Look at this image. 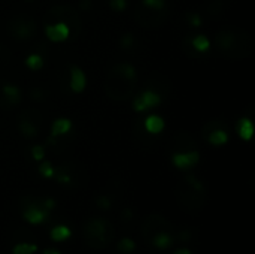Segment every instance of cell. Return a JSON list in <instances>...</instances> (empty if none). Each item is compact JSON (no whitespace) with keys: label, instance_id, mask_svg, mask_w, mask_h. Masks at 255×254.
Returning <instances> with one entry per match:
<instances>
[{"label":"cell","instance_id":"obj_1","mask_svg":"<svg viewBox=\"0 0 255 254\" xmlns=\"http://www.w3.org/2000/svg\"><path fill=\"white\" fill-rule=\"evenodd\" d=\"M137 75L130 63H115L106 73L103 88L106 96L114 102H124L130 99L136 90Z\"/></svg>","mask_w":255,"mask_h":254},{"label":"cell","instance_id":"obj_2","mask_svg":"<svg viewBox=\"0 0 255 254\" xmlns=\"http://www.w3.org/2000/svg\"><path fill=\"white\" fill-rule=\"evenodd\" d=\"M215 48L229 60H244L253 55L254 40L253 37L238 27L223 28L215 33Z\"/></svg>","mask_w":255,"mask_h":254},{"label":"cell","instance_id":"obj_3","mask_svg":"<svg viewBox=\"0 0 255 254\" xmlns=\"http://www.w3.org/2000/svg\"><path fill=\"white\" fill-rule=\"evenodd\" d=\"M176 202L181 210L196 216L206 205V189L205 184L196 175H187L175 187Z\"/></svg>","mask_w":255,"mask_h":254},{"label":"cell","instance_id":"obj_4","mask_svg":"<svg viewBox=\"0 0 255 254\" xmlns=\"http://www.w3.org/2000/svg\"><path fill=\"white\" fill-rule=\"evenodd\" d=\"M84 241L91 249H106L114 240L112 225L102 217L90 219L82 228Z\"/></svg>","mask_w":255,"mask_h":254},{"label":"cell","instance_id":"obj_5","mask_svg":"<svg viewBox=\"0 0 255 254\" xmlns=\"http://www.w3.org/2000/svg\"><path fill=\"white\" fill-rule=\"evenodd\" d=\"M54 22H63L70 28V34L73 33L75 36L79 34L82 28V21L79 13L69 4H55L51 9L46 10L43 15V24H54Z\"/></svg>","mask_w":255,"mask_h":254},{"label":"cell","instance_id":"obj_6","mask_svg":"<svg viewBox=\"0 0 255 254\" xmlns=\"http://www.w3.org/2000/svg\"><path fill=\"white\" fill-rule=\"evenodd\" d=\"M169 18V9L161 7V9H152L145 4H139L134 10V19L137 21L139 25L146 27V28H155L161 27Z\"/></svg>","mask_w":255,"mask_h":254},{"label":"cell","instance_id":"obj_7","mask_svg":"<svg viewBox=\"0 0 255 254\" xmlns=\"http://www.w3.org/2000/svg\"><path fill=\"white\" fill-rule=\"evenodd\" d=\"M6 30H7V33H9V36L12 39H15V40H27V39H31L36 34L37 24L31 16L16 15L7 22Z\"/></svg>","mask_w":255,"mask_h":254},{"label":"cell","instance_id":"obj_8","mask_svg":"<svg viewBox=\"0 0 255 254\" xmlns=\"http://www.w3.org/2000/svg\"><path fill=\"white\" fill-rule=\"evenodd\" d=\"M42 114L34 109H25L21 115H19V121H18V129L21 132V135L27 139H34L39 135V130L42 127Z\"/></svg>","mask_w":255,"mask_h":254},{"label":"cell","instance_id":"obj_9","mask_svg":"<svg viewBox=\"0 0 255 254\" xmlns=\"http://www.w3.org/2000/svg\"><path fill=\"white\" fill-rule=\"evenodd\" d=\"M172 231H173L172 222L160 213H152V214L146 216V219L143 220L142 228H140L142 235L148 240H151L154 235H157L160 232H172Z\"/></svg>","mask_w":255,"mask_h":254},{"label":"cell","instance_id":"obj_10","mask_svg":"<svg viewBox=\"0 0 255 254\" xmlns=\"http://www.w3.org/2000/svg\"><path fill=\"white\" fill-rule=\"evenodd\" d=\"M48 217V210L43 208V204L34 201L33 198H25L24 205V219L31 225H39Z\"/></svg>","mask_w":255,"mask_h":254},{"label":"cell","instance_id":"obj_11","mask_svg":"<svg viewBox=\"0 0 255 254\" xmlns=\"http://www.w3.org/2000/svg\"><path fill=\"white\" fill-rule=\"evenodd\" d=\"M161 96L158 93H155L154 90H145L142 94H139L134 100H133V108L137 112H143L148 108H155L161 103Z\"/></svg>","mask_w":255,"mask_h":254},{"label":"cell","instance_id":"obj_12","mask_svg":"<svg viewBox=\"0 0 255 254\" xmlns=\"http://www.w3.org/2000/svg\"><path fill=\"white\" fill-rule=\"evenodd\" d=\"M200 160V154L197 150L193 151H185V153H175L172 156V162L176 168L179 169H190L196 166Z\"/></svg>","mask_w":255,"mask_h":254},{"label":"cell","instance_id":"obj_13","mask_svg":"<svg viewBox=\"0 0 255 254\" xmlns=\"http://www.w3.org/2000/svg\"><path fill=\"white\" fill-rule=\"evenodd\" d=\"M172 145L176 150V153H185L196 150V139L188 132H178L172 138Z\"/></svg>","mask_w":255,"mask_h":254},{"label":"cell","instance_id":"obj_14","mask_svg":"<svg viewBox=\"0 0 255 254\" xmlns=\"http://www.w3.org/2000/svg\"><path fill=\"white\" fill-rule=\"evenodd\" d=\"M45 34L52 42H63L70 36V28L63 22H54L45 25Z\"/></svg>","mask_w":255,"mask_h":254},{"label":"cell","instance_id":"obj_15","mask_svg":"<svg viewBox=\"0 0 255 254\" xmlns=\"http://www.w3.org/2000/svg\"><path fill=\"white\" fill-rule=\"evenodd\" d=\"M87 85L85 73L78 66H70V88L75 93H82Z\"/></svg>","mask_w":255,"mask_h":254},{"label":"cell","instance_id":"obj_16","mask_svg":"<svg viewBox=\"0 0 255 254\" xmlns=\"http://www.w3.org/2000/svg\"><path fill=\"white\" fill-rule=\"evenodd\" d=\"M149 84V90H154L155 93H158L163 97H166L170 91V84L163 78V76H158V75H152L148 81Z\"/></svg>","mask_w":255,"mask_h":254},{"label":"cell","instance_id":"obj_17","mask_svg":"<svg viewBox=\"0 0 255 254\" xmlns=\"http://www.w3.org/2000/svg\"><path fill=\"white\" fill-rule=\"evenodd\" d=\"M1 93H3V99L7 106H13L21 102V91L16 85L7 84L1 88Z\"/></svg>","mask_w":255,"mask_h":254},{"label":"cell","instance_id":"obj_18","mask_svg":"<svg viewBox=\"0 0 255 254\" xmlns=\"http://www.w3.org/2000/svg\"><path fill=\"white\" fill-rule=\"evenodd\" d=\"M145 129H146V132L151 133V135L161 133L163 129H164V120H163L160 115H149V117L145 120Z\"/></svg>","mask_w":255,"mask_h":254},{"label":"cell","instance_id":"obj_19","mask_svg":"<svg viewBox=\"0 0 255 254\" xmlns=\"http://www.w3.org/2000/svg\"><path fill=\"white\" fill-rule=\"evenodd\" d=\"M238 133L244 141H250L254 136V124L250 118H241L238 121Z\"/></svg>","mask_w":255,"mask_h":254},{"label":"cell","instance_id":"obj_20","mask_svg":"<svg viewBox=\"0 0 255 254\" xmlns=\"http://www.w3.org/2000/svg\"><path fill=\"white\" fill-rule=\"evenodd\" d=\"M70 129H72V121L69 118H57L51 127V135L57 138V136L66 135Z\"/></svg>","mask_w":255,"mask_h":254},{"label":"cell","instance_id":"obj_21","mask_svg":"<svg viewBox=\"0 0 255 254\" xmlns=\"http://www.w3.org/2000/svg\"><path fill=\"white\" fill-rule=\"evenodd\" d=\"M151 240H152L154 247H157L160 250H166L173 244V238H172L170 232H160V234L154 235Z\"/></svg>","mask_w":255,"mask_h":254},{"label":"cell","instance_id":"obj_22","mask_svg":"<svg viewBox=\"0 0 255 254\" xmlns=\"http://www.w3.org/2000/svg\"><path fill=\"white\" fill-rule=\"evenodd\" d=\"M224 9H226V0H206L205 3V10L211 16L223 15Z\"/></svg>","mask_w":255,"mask_h":254},{"label":"cell","instance_id":"obj_23","mask_svg":"<svg viewBox=\"0 0 255 254\" xmlns=\"http://www.w3.org/2000/svg\"><path fill=\"white\" fill-rule=\"evenodd\" d=\"M206 141H209L212 145H224L229 141L227 130L226 129H217L206 136Z\"/></svg>","mask_w":255,"mask_h":254},{"label":"cell","instance_id":"obj_24","mask_svg":"<svg viewBox=\"0 0 255 254\" xmlns=\"http://www.w3.org/2000/svg\"><path fill=\"white\" fill-rule=\"evenodd\" d=\"M191 43L194 46L196 51H199L200 54H205L206 51H209V46H211V42L206 36L203 34H199V36H193L191 39Z\"/></svg>","mask_w":255,"mask_h":254},{"label":"cell","instance_id":"obj_25","mask_svg":"<svg viewBox=\"0 0 255 254\" xmlns=\"http://www.w3.org/2000/svg\"><path fill=\"white\" fill-rule=\"evenodd\" d=\"M224 127H226V121H223V120H211V121H208V123L203 126V129H202L203 138L206 139V136H208L211 132H214V130H217V129H224Z\"/></svg>","mask_w":255,"mask_h":254},{"label":"cell","instance_id":"obj_26","mask_svg":"<svg viewBox=\"0 0 255 254\" xmlns=\"http://www.w3.org/2000/svg\"><path fill=\"white\" fill-rule=\"evenodd\" d=\"M70 237V231H69V228H66V226H57V228H54L52 231H51V238L54 240V241H64V240H67Z\"/></svg>","mask_w":255,"mask_h":254},{"label":"cell","instance_id":"obj_27","mask_svg":"<svg viewBox=\"0 0 255 254\" xmlns=\"http://www.w3.org/2000/svg\"><path fill=\"white\" fill-rule=\"evenodd\" d=\"M118 252L123 254H130L136 250V243L131 240V238H123L120 243H118Z\"/></svg>","mask_w":255,"mask_h":254},{"label":"cell","instance_id":"obj_28","mask_svg":"<svg viewBox=\"0 0 255 254\" xmlns=\"http://www.w3.org/2000/svg\"><path fill=\"white\" fill-rule=\"evenodd\" d=\"M37 250L36 244H28V243H22V244H16L12 250L13 254H33Z\"/></svg>","mask_w":255,"mask_h":254},{"label":"cell","instance_id":"obj_29","mask_svg":"<svg viewBox=\"0 0 255 254\" xmlns=\"http://www.w3.org/2000/svg\"><path fill=\"white\" fill-rule=\"evenodd\" d=\"M191 39H193V36H187L185 39H184V52L190 57V58H200V52L199 51H196L194 49V46H193V43H191Z\"/></svg>","mask_w":255,"mask_h":254},{"label":"cell","instance_id":"obj_30","mask_svg":"<svg viewBox=\"0 0 255 254\" xmlns=\"http://www.w3.org/2000/svg\"><path fill=\"white\" fill-rule=\"evenodd\" d=\"M25 64H27L31 70H39V69L43 66V58H42L39 54H31V55L27 57Z\"/></svg>","mask_w":255,"mask_h":254},{"label":"cell","instance_id":"obj_31","mask_svg":"<svg viewBox=\"0 0 255 254\" xmlns=\"http://www.w3.org/2000/svg\"><path fill=\"white\" fill-rule=\"evenodd\" d=\"M134 45V34L133 33H126L120 37V46L123 49H130Z\"/></svg>","mask_w":255,"mask_h":254},{"label":"cell","instance_id":"obj_32","mask_svg":"<svg viewBox=\"0 0 255 254\" xmlns=\"http://www.w3.org/2000/svg\"><path fill=\"white\" fill-rule=\"evenodd\" d=\"M39 172L45 177V178H52L54 177V168L49 162H42L40 166H39Z\"/></svg>","mask_w":255,"mask_h":254},{"label":"cell","instance_id":"obj_33","mask_svg":"<svg viewBox=\"0 0 255 254\" xmlns=\"http://www.w3.org/2000/svg\"><path fill=\"white\" fill-rule=\"evenodd\" d=\"M54 177H55V180H57L60 184H69V183L72 181V177H70L64 169L55 171V172H54Z\"/></svg>","mask_w":255,"mask_h":254},{"label":"cell","instance_id":"obj_34","mask_svg":"<svg viewBox=\"0 0 255 254\" xmlns=\"http://www.w3.org/2000/svg\"><path fill=\"white\" fill-rule=\"evenodd\" d=\"M96 205L100 208V210H109L112 207V201L108 195H102L96 199Z\"/></svg>","mask_w":255,"mask_h":254},{"label":"cell","instance_id":"obj_35","mask_svg":"<svg viewBox=\"0 0 255 254\" xmlns=\"http://www.w3.org/2000/svg\"><path fill=\"white\" fill-rule=\"evenodd\" d=\"M30 99L33 102H42V100H45V91L40 87H33L30 90Z\"/></svg>","mask_w":255,"mask_h":254},{"label":"cell","instance_id":"obj_36","mask_svg":"<svg viewBox=\"0 0 255 254\" xmlns=\"http://www.w3.org/2000/svg\"><path fill=\"white\" fill-rule=\"evenodd\" d=\"M187 21L191 27H200L202 25V18L199 13H193V12L187 13Z\"/></svg>","mask_w":255,"mask_h":254},{"label":"cell","instance_id":"obj_37","mask_svg":"<svg viewBox=\"0 0 255 254\" xmlns=\"http://www.w3.org/2000/svg\"><path fill=\"white\" fill-rule=\"evenodd\" d=\"M142 4L152 7V9H161V7H166V0H142Z\"/></svg>","mask_w":255,"mask_h":254},{"label":"cell","instance_id":"obj_38","mask_svg":"<svg viewBox=\"0 0 255 254\" xmlns=\"http://www.w3.org/2000/svg\"><path fill=\"white\" fill-rule=\"evenodd\" d=\"M109 6H111L115 12H121V10L126 9L127 0H109Z\"/></svg>","mask_w":255,"mask_h":254},{"label":"cell","instance_id":"obj_39","mask_svg":"<svg viewBox=\"0 0 255 254\" xmlns=\"http://www.w3.org/2000/svg\"><path fill=\"white\" fill-rule=\"evenodd\" d=\"M31 156H33V159L34 160H42L43 157H45V150H43V147L42 145H34L33 148H31Z\"/></svg>","mask_w":255,"mask_h":254},{"label":"cell","instance_id":"obj_40","mask_svg":"<svg viewBox=\"0 0 255 254\" xmlns=\"http://www.w3.org/2000/svg\"><path fill=\"white\" fill-rule=\"evenodd\" d=\"M191 238H193V232L191 231H185V232H181L179 234V240L181 241H188Z\"/></svg>","mask_w":255,"mask_h":254},{"label":"cell","instance_id":"obj_41","mask_svg":"<svg viewBox=\"0 0 255 254\" xmlns=\"http://www.w3.org/2000/svg\"><path fill=\"white\" fill-rule=\"evenodd\" d=\"M133 217V213H131V210H124L123 211V219H131Z\"/></svg>","mask_w":255,"mask_h":254},{"label":"cell","instance_id":"obj_42","mask_svg":"<svg viewBox=\"0 0 255 254\" xmlns=\"http://www.w3.org/2000/svg\"><path fill=\"white\" fill-rule=\"evenodd\" d=\"M175 254H193V253H191V250H188V249H184V247H182V249L176 250Z\"/></svg>","mask_w":255,"mask_h":254},{"label":"cell","instance_id":"obj_43","mask_svg":"<svg viewBox=\"0 0 255 254\" xmlns=\"http://www.w3.org/2000/svg\"><path fill=\"white\" fill-rule=\"evenodd\" d=\"M43 254H60V252H57L55 249H46Z\"/></svg>","mask_w":255,"mask_h":254}]
</instances>
